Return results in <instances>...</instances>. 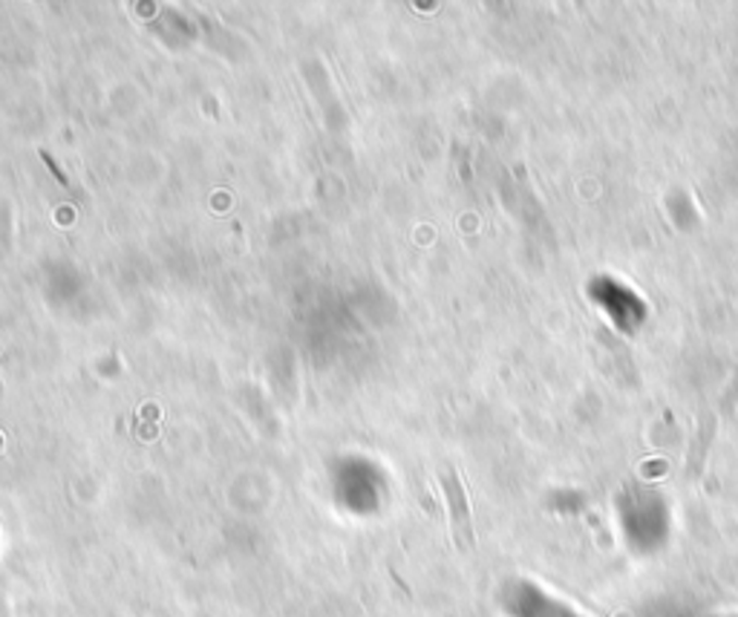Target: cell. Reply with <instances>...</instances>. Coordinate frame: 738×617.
I'll use <instances>...</instances> for the list:
<instances>
[{"label":"cell","mask_w":738,"mask_h":617,"mask_svg":"<svg viewBox=\"0 0 738 617\" xmlns=\"http://www.w3.org/2000/svg\"><path fill=\"white\" fill-rule=\"evenodd\" d=\"M591 297L617 330L635 332L647 318V304L635 295L632 288H626L624 283L612 281V277H598L591 283Z\"/></svg>","instance_id":"cell-1"},{"label":"cell","mask_w":738,"mask_h":617,"mask_svg":"<svg viewBox=\"0 0 738 617\" xmlns=\"http://www.w3.org/2000/svg\"><path fill=\"white\" fill-rule=\"evenodd\" d=\"M439 482H442L444 499H447V514H451L453 540H456V545H459L462 552H470V548H473V543H476L473 517H470L468 496H465V488H462L459 473L444 465V468L439 470Z\"/></svg>","instance_id":"cell-2"},{"label":"cell","mask_w":738,"mask_h":617,"mask_svg":"<svg viewBox=\"0 0 738 617\" xmlns=\"http://www.w3.org/2000/svg\"><path fill=\"white\" fill-rule=\"evenodd\" d=\"M528 603H531V612L526 617H577L575 612L566 609L563 603L551 601L545 594H540L537 589H528Z\"/></svg>","instance_id":"cell-3"},{"label":"cell","mask_w":738,"mask_h":617,"mask_svg":"<svg viewBox=\"0 0 738 617\" xmlns=\"http://www.w3.org/2000/svg\"><path fill=\"white\" fill-rule=\"evenodd\" d=\"M41 159H44V162H47V168H50V171H52V176H56V180L61 182V185H66V176H64V171H61V168L56 165V159H52V153H50V150H41Z\"/></svg>","instance_id":"cell-4"}]
</instances>
